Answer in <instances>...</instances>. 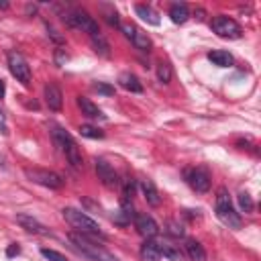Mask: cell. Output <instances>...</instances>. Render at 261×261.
<instances>
[{"instance_id":"8","label":"cell","mask_w":261,"mask_h":261,"mask_svg":"<svg viewBox=\"0 0 261 261\" xmlns=\"http://www.w3.org/2000/svg\"><path fill=\"white\" fill-rule=\"evenodd\" d=\"M120 31H122V35H124L139 51H143V53H149V51H151L153 43H151V39H149V35H147L145 31H141V29L135 27V24H120Z\"/></svg>"},{"instance_id":"35","label":"cell","mask_w":261,"mask_h":261,"mask_svg":"<svg viewBox=\"0 0 261 261\" xmlns=\"http://www.w3.org/2000/svg\"><path fill=\"white\" fill-rule=\"evenodd\" d=\"M0 133L2 135H8V124H6V114H4V110L0 108Z\"/></svg>"},{"instance_id":"18","label":"cell","mask_w":261,"mask_h":261,"mask_svg":"<svg viewBox=\"0 0 261 261\" xmlns=\"http://www.w3.org/2000/svg\"><path fill=\"white\" fill-rule=\"evenodd\" d=\"M141 259H143V261H159V259H161L159 243L147 239V241L141 245Z\"/></svg>"},{"instance_id":"11","label":"cell","mask_w":261,"mask_h":261,"mask_svg":"<svg viewBox=\"0 0 261 261\" xmlns=\"http://www.w3.org/2000/svg\"><path fill=\"white\" fill-rule=\"evenodd\" d=\"M43 96H45V104L49 106V110H55V112L61 110V106H63V94H61V90H59L57 84H51V82L45 84Z\"/></svg>"},{"instance_id":"23","label":"cell","mask_w":261,"mask_h":261,"mask_svg":"<svg viewBox=\"0 0 261 261\" xmlns=\"http://www.w3.org/2000/svg\"><path fill=\"white\" fill-rule=\"evenodd\" d=\"M208 59L216 65V67H228L232 65V55L228 51H222V49H214L208 53Z\"/></svg>"},{"instance_id":"4","label":"cell","mask_w":261,"mask_h":261,"mask_svg":"<svg viewBox=\"0 0 261 261\" xmlns=\"http://www.w3.org/2000/svg\"><path fill=\"white\" fill-rule=\"evenodd\" d=\"M24 175H27L31 181H35V184H39V186H45V188H49V190H59V188H63V177H61L59 173H55V171H49V169L27 167V169H24Z\"/></svg>"},{"instance_id":"10","label":"cell","mask_w":261,"mask_h":261,"mask_svg":"<svg viewBox=\"0 0 261 261\" xmlns=\"http://www.w3.org/2000/svg\"><path fill=\"white\" fill-rule=\"evenodd\" d=\"M96 173H98V179L106 186V188H116L120 184L118 179V173L114 171V167L104 161V159H96Z\"/></svg>"},{"instance_id":"38","label":"cell","mask_w":261,"mask_h":261,"mask_svg":"<svg viewBox=\"0 0 261 261\" xmlns=\"http://www.w3.org/2000/svg\"><path fill=\"white\" fill-rule=\"evenodd\" d=\"M4 92H6V86H4V82H2V80H0V98H2V96H4Z\"/></svg>"},{"instance_id":"29","label":"cell","mask_w":261,"mask_h":261,"mask_svg":"<svg viewBox=\"0 0 261 261\" xmlns=\"http://www.w3.org/2000/svg\"><path fill=\"white\" fill-rule=\"evenodd\" d=\"M102 10H104V18H106V22H108L110 27H120V20H118V12H116L114 8H108V6H104Z\"/></svg>"},{"instance_id":"26","label":"cell","mask_w":261,"mask_h":261,"mask_svg":"<svg viewBox=\"0 0 261 261\" xmlns=\"http://www.w3.org/2000/svg\"><path fill=\"white\" fill-rule=\"evenodd\" d=\"M171 65L167 63V61H159L157 63V77H159V82L161 84H169L171 82Z\"/></svg>"},{"instance_id":"36","label":"cell","mask_w":261,"mask_h":261,"mask_svg":"<svg viewBox=\"0 0 261 261\" xmlns=\"http://www.w3.org/2000/svg\"><path fill=\"white\" fill-rule=\"evenodd\" d=\"M18 253H20V247H18L16 243H12V245L8 247V251H6V255H8V257H14V255H18Z\"/></svg>"},{"instance_id":"27","label":"cell","mask_w":261,"mask_h":261,"mask_svg":"<svg viewBox=\"0 0 261 261\" xmlns=\"http://www.w3.org/2000/svg\"><path fill=\"white\" fill-rule=\"evenodd\" d=\"M80 135L86 139H104V130H100L98 126H92V124H82Z\"/></svg>"},{"instance_id":"20","label":"cell","mask_w":261,"mask_h":261,"mask_svg":"<svg viewBox=\"0 0 261 261\" xmlns=\"http://www.w3.org/2000/svg\"><path fill=\"white\" fill-rule=\"evenodd\" d=\"M77 106L82 108V114H86L88 118H106V116L102 114V110H100L92 100H88V98H84V96L77 98Z\"/></svg>"},{"instance_id":"9","label":"cell","mask_w":261,"mask_h":261,"mask_svg":"<svg viewBox=\"0 0 261 261\" xmlns=\"http://www.w3.org/2000/svg\"><path fill=\"white\" fill-rule=\"evenodd\" d=\"M186 179H188V184H190L196 192H200V194H204V192L210 190V173H208V169H204V167L188 169V171H186Z\"/></svg>"},{"instance_id":"28","label":"cell","mask_w":261,"mask_h":261,"mask_svg":"<svg viewBox=\"0 0 261 261\" xmlns=\"http://www.w3.org/2000/svg\"><path fill=\"white\" fill-rule=\"evenodd\" d=\"M237 200H239V206H241L245 212H253L255 204H253V200H251V196H249L247 192H241V194L237 196Z\"/></svg>"},{"instance_id":"17","label":"cell","mask_w":261,"mask_h":261,"mask_svg":"<svg viewBox=\"0 0 261 261\" xmlns=\"http://www.w3.org/2000/svg\"><path fill=\"white\" fill-rule=\"evenodd\" d=\"M184 249H186V255L190 257V261H206V251L196 239H188Z\"/></svg>"},{"instance_id":"19","label":"cell","mask_w":261,"mask_h":261,"mask_svg":"<svg viewBox=\"0 0 261 261\" xmlns=\"http://www.w3.org/2000/svg\"><path fill=\"white\" fill-rule=\"evenodd\" d=\"M90 43L94 47V51L100 55V57H110V45L106 41V37L102 33H94L90 35Z\"/></svg>"},{"instance_id":"37","label":"cell","mask_w":261,"mask_h":261,"mask_svg":"<svg viewBox=\"0 0 261 261\" xmlns=\"http://www.w3.org/2000/svg\"><path fill=\"white\" fill-rule=\"evenodd\" d=\"M194 16H196L198 20H202V18L206 16V12H204V8H196V10H194Z\"/></svg>"},{"instance_id":"6","label":"cell","mask_w":261,"mask_h":261,"mask_svg":"<svg viewBox=\"0 0 261 261\" xmlns=\"http://www.w3.org/2000/svg\"><path fill=\"white\" fill-rule=\"evenodd\" d=\"M8 69L16 77V82H20L22 86L31 84V67L18 51H8Z\"/></svg>"},{"instance_id":"13","label":"cell","mask_w":261,"mask_h":261,"mask_svg":"<svg viewBox=\"0 0 261 261\" xmlns=\"http://www.w3.org/2000/svg\"><path fill=\"white\" fill-rule=\"evenodd\" d=\"M16 222L27 230V232H33V234H49V228L45 224H41L37 218L29 216V214H18L16 216Z\"/></svg>"},{"instance_id":"22","label":"cell","mask_w":261,"mask_h":261,"mask_svg":"<svg viewBox=\"0 0 261 261\" xmlns=\"http://www.w3.org/2000/svg\"><path fill=\"white\" fill-rule=\"evenodd\" d=\"M65 159L69 161V165L73 167V169H82L84 167V157H82V153H80V147H77V143L73 141L67 149H65Z\"/></svg>"},{"instance_id":"2","label":"cell","mask_w":261,"mask_h":261,"mask_svg":"<svg viewBox=\"0 0 261 261\" xmlns=\"http://www.w3.org/2000/svg\"><path fill=\"white\" fill-rule=\"evenodd\" d=\"M63 218L82 234H88V237H94V239H106V234L100 230L98 222L94 218H90L86 212L77 210V208H63Z\"/></svg>"},{"instance_id":"1","label":"cell","mask_w":261,"mask_h":261,"mask_svg":"<svg viewBox=\"0 0 261 261\" xmlns=\"http://www.w3.org/2000/svg\"><path fill=\"white\" fill-rule=\"evenodd\" d=\"M69 241H71V245H73L75 251H80L84 257H88L92 261H118L110 251H106L102 245H96L88 234L69 232Z\"/></svg>"},{"instance_id":"15","label":"cell","mask_w":261,"mask_h":261,"mask_svg":"<svg viewBox=\"0 0 261 261\" xmlns=\"http://www.w3.org/2000/svg\"><path fill=\"white\" fill-rule=\"evenodd\" d=\"M141 192L147 200L149 206H159L161 204V196H159V190L155 188V184L151 179H141Z\"/></svg>"},{"instance_id":"24","label":"cell","mask_w":261,"mask_h":261,"mask_svg":"<svg viewBox=\"0 0 261 261\" xmlns=\"http://www.w3.org/2000/svg\"><path fill=\"white\" fill-rule=\"evenodd\" d=\"M135 10H137V14H139L145 22H149V24H153V27L159 24V16H157V12H155L151 6H147V4H137Z\"/></svg>"},{"instance_id":"7","label":"cell","mask_w":261,"mask_h":261,"mask_svg":"<svg viewBox=\"0 0 261 261\" xmlns=\"http://www.w3.org/2000/svg\"><path fill=\"white\" fill-rule=\"evenodd\" d=\"M210 27L222 39H241L243 37V29L237 24V20H232L228 16H222V14L220 16H214Z\"/></svg>"},{"instance_id":"25","label":"cell","mask_w":261,"mask_h":261,"mask_svg":"<svg viewBox=\"0 0 261 261\" xmlns=\"http://www.w3.org/2000/svg\"><path fill=\"white\" fill-rule=\"evenodd\" d=\"M159 251L163 257H167L169 261H184V253L179 251L177 245H171V243H159Z\"/></svg>"},{"instance_id":"32","label":"cell","mask_w":261,"mask_h":261,"mask_svg":"<svg viewBox=\"0 0 261 261\" xmlns=\"http://www.w3.org/2000/svg\"><path fill=\"white\" fill-rule=\"evenodd\" d=\"M96 92H100V94H104V96H112L114 94V88H110V86H106V84H102V82H98V84H94L92 86Z\"/></svg>"},{"instance_id":"5","label":"cell","mask_w":261,"mask_h":261,"mask_svg":"<svg viewBox=\"0 0 261 261\" xmlns=\"http://www.w3.org/2000/svg\"><path fill=\"white\" fill-rule=\"evenodd\" d=\"M63 20H65L69 27H73V29H82V31H86L88 35L100 33L98 22H96L86 10H82V8H73V10H69L67 14H63Z\"/></svg>"},{"instance_id":"33","label":"cell","mask_w":261,"mask_h":261,"mask_svg":"<svg viewBox=\"0 0 261 261\" xmlns=\"http://www.w3.org/2000/svg\"><path fill=\"white\" fill-rule=\"evenodd\" d=\"M47 31H49V37H51V39H53V41H55L57 45L65 43V39H63V37H61V35H59V33H57V31H55V29H53L51 24H47Z\"/></svg>"},{"instance_id":"30","label":"cell","mask_w":261,"mask_h":261,"mask_svg":"<svg viewBox=\"0 0 261 261\" xmlns=\"http://www.w3.org/2000/svg\"><path fill=\"white\" fill-rule=\"evenodd\" d=\"M165 228H167V232L171 234V237H184V226L177 222V220H167L165 222Z\"/></svg>"},{"instance_id":"16","label":"cell","mask_w":261,"mask_h":261,"mask_svg":"<svg viewBox=\"0 0 261 261\" xmlns=\"http://www.w3.org/2000/svg\"><path fill=\"white\" fill-rule=\"evenodd\" d=\"M118 84H120V88H124L126 92H135V94H141V92H143V84H141L139 77H137L135 73H130V71L120 73V75H118Z\"/></svg>"},{"instance_id":"39","label":"cell","mask_w":261,"mask_h":261,"mask_svg":"<svg viewBox=\"0 0 261 261\" xmlns=\"http://www.w3.org/2000/svg\"><path fill=\"white\" fill-rule=\"evenodd\" d=\"M0 8H8V2H0Z\"/></svg>"},{"instance_id":"3","label":"cell","mask_w":261,"mask_h":261,"mask_svg":"<svg viewBox=\"0 0 261 261\" xmlns=\"http://www.w3.org/2000/svg\"><path fill=\"white\" fill-rule=\"evenodd\" d=\"M216 216L222 224H226L228 228H241L243 220H241V214L234 210L232 202H230V196L224 188L218 190V196H216Z\"/></svg>"},{"instance_id":"14","label":"cell","mask_w":261,"mask_h":261,"mask_svg":"<svg viewBox=\"0 0 261 261\" xmlns=\"http://www.w3.org/2000/svg\"><path fill=\"white\" fill-rule=\"evenodd\" d=\"M49 130H51L53 143L59 147V151H61V153H65V149H67V147L73 143V137H71L67 130H63L59 124H53V122L49 124Z\"/></svg>"},{"instance_id":"34","label":"cell","mask_w":261,"mask_h":261,"mask_svg":"<svg viewBox=\"0 0 261 261\" xmlns=\"http://www.w3.org/2000/svg\"><path fill=\"white\" fill-rule=\"evenodd\" d=\"M67 59H69V55H67L63 49H57V51H55V63H57V65H63Z\"/></svg>"},{"instance_id":"31","label":"cell","mask_w":261,"mask_h":261,"mask_svg":"<svg viewBox=\"0 0 261 261\" xmlns=\"http://www.w3.org/2000/svg\"><path fill=\"white\" fill-rule=\"evenodd\" d=\"M41 255L45 257V259H49V261H67L59 251H53V249H41Z\"/></svg>"},{"instance_id":"21","label":"cell","mask_w":261,"mask_h":261,"mask_svg":"<svg viewBox=\"0 0 261 261\" xmlns=\"http://www.w3.org/2000/svg\"><path fill=\"white\" fill-rule=\"evenodd\" d=\"M169 18H171L175 24H184V22L190 18V10H188V6H186L184 2H175V4H171V8H169Z\"/></svg>"},{"instance_id":"12","label":"cell","mask_w":261,"mask_h":261,"mask_svg":"<svg viewBox=\"0 0 261 261\" xmlns=\"http://www.w3.org/2000/svg\"><path fill=\"white\" fill-rule=\"evenodd\" d=\"M135 228L139 234H143L145 239H151L159 232V226L157 222L149 216V214H135Z\"/></svg>"}]
</instances>
